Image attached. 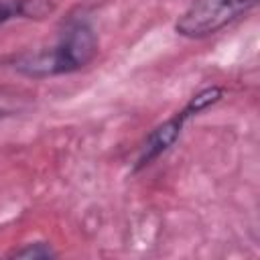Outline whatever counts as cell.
<instances>
[{
    "label": "cell",
    "mask_w": 260,
    "mask_h": 260,
    "mask_svg": "<svg viewBox=\"0 0 260 260\" xmlns=\"http://www.w3.org/2000/svg\"><path fill=\"white\" fill-rule=\"evenodd\" d=\"M223 98V87L219 85H209V87H203L201 91H197L179 112H175L171 118H167L162 124H158L156 128L150 130V134L144 138V142L140 144L138 148V156H136V165H134V171H140L144 167H148L152 160H156L160 154H165L177 140L179 136L183 134V128L185 124L201 114L203 110L215 106L219 100Z\"/></svg>",
    "instance_id": "7a4b0ae2"
},
{
    "label": "cell",
    "mask_w": 260,
    "mask_h": 260,
    "mask_svg": "<svg viewBox=\"0 0 260 260\" xmlns=\"http://www.w3.org/2000/svg\"><path fill=\"white\" fill-rule=\"evenodd\" d=\"M98 49L100 43L93 28L85 22H73L51 47L14 53L6 59V65L24 77L45 79L87 67L95 59Z\"/></svg>",
    "instance_id": "6da1fadb"
},
{
    "label": "cell",
    "mask_w": 260,
    "mask_h": 260,
    "mask_svg": "<svg viewBox=\"0 0 260 260\" xmlns=\"http://www.w3.org/2000/svg\"><path fill=\"white\" fill-rule=\"evenodd\" d=\"M10 256L14 258H32V260H45V258H55L57 252L53 250L51 244L47 242H30L24 244L22 248H16L10 252Z\"/></svg>",
    "instance_id": "5b68a950"
},
{
    "label": "cell",
    "mask_w": 260,
    "mask_h": 260,
    "mask_svg": "<svg viewBox=\"0 0 260 260\" xmlns=\"http://www.w3.org/2000/svg\"><path fill=\"white\" fill-rule=\"evenodd\" d=\"M258 0H193L177 18L175 32L185 39H205L246 12H250Z\"/></svg>",
    "instance_id": "3957f363"
},
{
    "label": "cell",
    "mask_w": 260,
    "mask_h": 260,
    "mask_svg": "<svg viewBox=\"0 0 260 260\" xmlns=\"http://www.w3.org/2000/svg\"><path fill=\"white\" fill-rule=\"evenodd\" d=\"M53 10L49 0H0V24L20 18H43Z\"/></svg>",
    "instance_id": "277c9868"
},
{
    "label": "cell",
    "mask_w": 260,
    "mask_h": 260,
    "mask_svg": "<svg viewBox=\"0 0 260 260\" xmlns=\"http://www.w3.org/2000/svg\"><path fill=\"white\" fill-rule=\"evenodd\" d=\"M6 116H8V110H4V108L0 106V120H2V118H6Z\"/></svg>",
    "instance_id": "8992f818"
}]
</instances>
